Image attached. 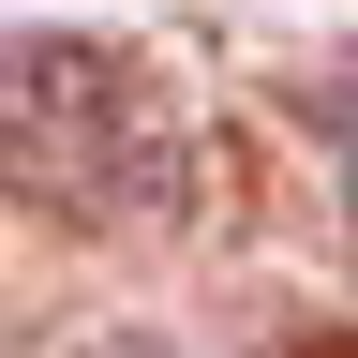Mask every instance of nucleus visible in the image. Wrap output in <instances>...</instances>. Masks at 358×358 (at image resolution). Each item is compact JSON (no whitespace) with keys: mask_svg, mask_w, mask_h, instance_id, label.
Segmentation results:
<instances>
[{"mask_svg":"<svg viewBox=\"0 0 358 358\" xmlns=\"http://www.w3.org/2000/svg\"><path fill=\"white\" fill-rule=\"evenodd\" d=\"M0 164L45 209H75V224H150L194 179V134H179V105L120 45L30 30V45H0Z\"/></svg>","mask_w":358,"mask_h":358,"instance_id":"f257e3e1","label":"nucleus"},{"mask_svg":"<svg viewBox=\"0 0 358 358\" xmlns=\"http://www.w3.org/2000/svg\"><path fill=\"white\" fill-rule=\"evenodd\" d=\"M90 358H179V343H90Z\"/></svg>","mask_w":358,"mask_h":358,"instance_id":"f03ea898","label":"nucleus"}]
</instances>
